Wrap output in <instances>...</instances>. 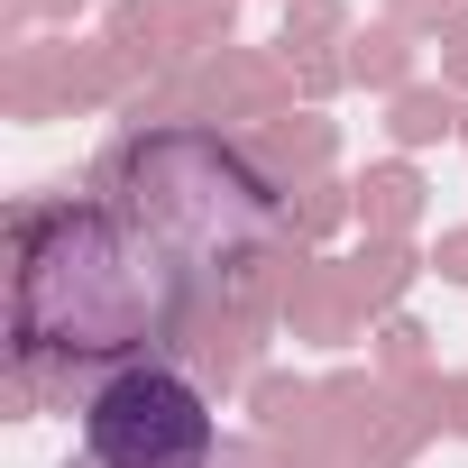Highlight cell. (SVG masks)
<instances>
[{
	"label": "cell",
	"mask_w": 468,
	"mask_h": 468,
	"mask_svg": "<svg viewBox=\"0 0 468 468\" xmlns=\"http://www.w3.org/2000/svg\"><path fill=\"white\" fill-rule=\"evenodd\" d=\"M276 184L211 129L129 138L111 193L19 211V367H147L193 303H229L276 249Z\"/></svg>",
	"instance_id": "1"
},
{
	"label": "cell",
	"mask_w": 468,
	"mask_h": 468,
	"mask_svg": "<svg viewBox=\"0 0 468 468\" xmlns=\"http://www.w3.org/2000/svg\"><path fill=\"white\" fill-rule=\"evenodd\" d=\"M92 468H211V404L175 367H111L83 404Z\"/></svg>",
	"instance_id": "2"
}]
</instances>
